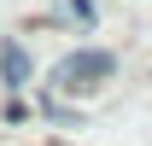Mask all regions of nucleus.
Returning a JSON list of instances; mask_svg holds the SVG:
<instances>
[{
    "label": "nucleus",
    "mask_w": 152,
    "mask_h": 146,
    "mask_svg": "<svg viewBox=\"0 0 152 146\" xmlns=\"http://www.w3.org/2000/svg\"><path fill=\"white\" fill-rule=\"evenodd\" d=\"M70 18L76 23H94V6H88V0H70Z\"/></svg>",
    "instance_id": "nucleus-3"
},
{
    "label": "nucleus",
    "mask_w": 152,
    "mask_h": 146,
    "mask_svg": "<svg viewBox=\"0 0 152 146\" xmlns=\"http://www.w3.org/2000/svg\"><path fill=\"white\" fill-rule=\"evenodd\" d=\"M117 58L105 47H76L70 58H58L53 64V88L58 93H82V88H99V82H111Z\"/></svg>",
    "instance_id": "nucleus-1"
},
{
    "label": "nucleus",
    "mask_w": 152,
    "mask_h": 146,
    "mask_svg": "<svg viewBox=\"0 0 152 146\" xmlns=\"http://www.w3.org/2000/svg\"><path fill=\"white\" fill-rule=\"evenodd\" d=\"M0 76H6V88H29V53L18 41H0Z\"/></svg>",
    "instance_id": "nucleus-2"
}]
</instances>
